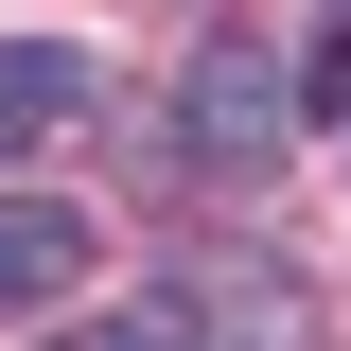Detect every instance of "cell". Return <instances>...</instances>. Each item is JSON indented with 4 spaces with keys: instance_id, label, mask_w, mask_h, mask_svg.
Listing matches in <instances>:
<instances>
[{
    "instance_id": "obj_1",
    "label": "cell",
    "mask_w": 351,
    "mask_h": 351,
    "mask_svg": "<svg viewBox=\"0 0 351 351\" xmlns=\"http://www.w3.org/2000/svg\"><path fill=\"white\" fill-rule=\"evenodd\" d=\"M176 141L211 176H263L281 141H299V71H263V53H193V88H176Z\"/></svg>"
},
{
    "instance_id": "obj_4",
    "label": "cell",
    "mask_w": 351,
    "mask_h": 351,
    "mask_svg": "<svg viewBox=\"0 0 351 351\" xmlns=\"http://www.w3.org/2000/svg\"><path fill=\"white\" fill-rule=\"evenodd\" d=\"M53 351H193V299H123L106 334H53Z\"/></svg>"
},
{
    "instance_id": "obj_3",
    "label": "cell",
    "mask_w": 351,
    "mask_h": 351,
    "mask_svg": "<svg viewBox=\"0 0 351 351\" xmlns=\"http://www.w3.org/2000/svg\"><path fill=\"white\" fill-rule=\"evenodd\" d=\"M71 123H88V53L18 36V53H0V176L36 158V141H71Z\"/></svg>"
},
{
    "instance_id": "obj_2",
    "label": "cell",
    "mask_w": 351,
    "mask_h": 351,
    "mask_svg": "<svg viewBox=\"0 0 351 351\" xmlns=\"http://www.w3.org/2000/svg\"><path fill=\"white\" fill-rule=\"evenodd\" d=\"M88 263H106V228H88L71 193H0V316H53Z\"/></svg>"
}]
</instances>
